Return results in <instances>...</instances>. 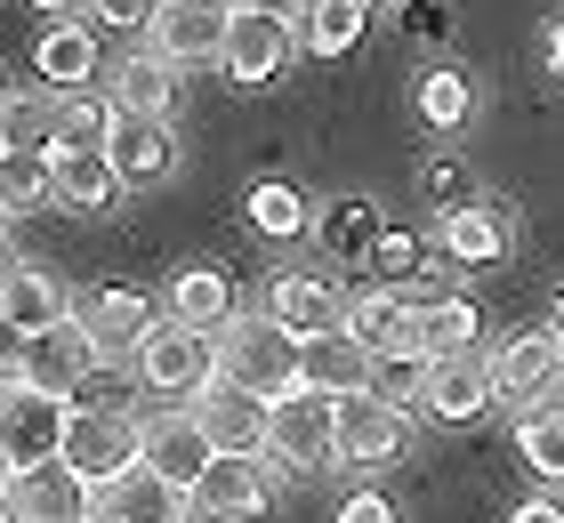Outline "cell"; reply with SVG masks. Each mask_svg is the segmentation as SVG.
Returning <instances> with one entry per match:
<instances>
[{
	"mask_svg": "<svg viewBox=\"0 0 564 523\" xmlns=\"http://www.w3.org/2000/svg\"><path fill=\"white\" fill-rule=\"evenodd\" d=\"M138 386L145 395H162V403H202L218 386V338H202V330H186V323H170V314H153V330L138 338Z\"/></svg>",
	"mask_w": 564,
	"mask_h": 523,
	"instance_id": "1",
	"label": "cell"
},
{
	"mask_svg": "<svg viewBox=\"0 0 564 523\" xmlns=\"http://www.w3.org/2000/svg\"><path fill=\"white\" fill-rule=\"evenodd\" d=\"M218 379L259 395V403H282L299 386V338H282L267 314H235L218 330Z\"/></svg>",
	"mask_w": 564,
	"mask_h": 523,
	"instance_id": "2",
	"label": "cell"
},
{
	"mask_svg": "<svg viewBox=\"0 0 564 523\" xmlns=\"http://www.w3.org/2000/svg\"><path fill=\"white\" fill-rule=\"evenodd\" d=\"M291 48H299V17L267 9V0H235V17H226V48H218V65L235 73L242 89H267L274 73L291 65Z\"/></svg>",
	"mask_w": 564,
	"mask_h": 523,
	"instance_id": "3",
	"label": "cell"
},
{
	"mask_svg": "<svg viewBox=\"0 0 564 523\" xmlns=\"http://www.w3.org/2000/svg\"><path fill=\"white\" fill-rule=\"evenodd\" d=\"M484 379H492L500 403L541 411L556 386H564V338H556V330H508L500 347L484 355Z\"/></svg>",
	"mask_w": 564,
	"mask_h": 523,
	"instance_id": "4",
	"label": "cell"
},
{
	"mask_svg": "<svg viewBox=\"0 0 564 523\" xmlns=\"http://www.w3.org/2000/svg\"><path fill=\"white\" fill-rule=\"evenodd\" d=\"M267 467H274V476H315V467H339V459H330V395L291 386L282 403H267Z\"/></svg>",
	"mask_w": 564,
	"mask_h": 523,
	"instance_id": "5",
	"label": "cell"
},
{
	"mask_svg": "<svg viewBox=\"0 0 564 523\" xmlns=\"http://www.w3.org/2000/svg\"><path fill=\"white\" fill-rule=\"evenodd\" d=\"M82 483H121L138 467V418L130 411H82V403H65V451H57Z\"/></svg>",
	"mask_w": 564,
	"mask_h": 523,
	"instance_id": "6",
	"label": "cell"
},
{
	"mask_svg": "<svg viewBox=\"0 0 564 523\" xmlns=\"http://www.w3.org/2000/svg\"><path fill=\"white\" fill-rule=\"evenodd\" d=\"M412 435V418L388 411L379 395H339L330 403V459L339 467H388Z\"/></svg>",
	"mask_w": 564,
	"mask_h": 523,
	"instance_id": "7",
	"label": "cell"
},
{
	"mask_svg": "<svg viewBox=\"0 0 564 523\" xmlns=\"http://www.w3.org/2000/svg\"><path fill=\"white\" fill-rule=\"evenodd\" d=\"M226 17H235V0H162L145 24V48L162 65H210L226 48Z\"/></svg>",
	"mask_w": 564,
	"mask_h": 523,
	"instance_id": "8",
	"label": "cell"
},
{
	"mask_svg": "<svg viewBox=\"0 0 564 523\" xmlns=\"http://www.w3.org/2000/svg\"><path fill=\"white\" fill-rule=\"evenodd\" d=\"M89 371H97V347L82 338V323H57V330H41V338H17V386H33V395L73 403Z\"/></svg>",
	"mask_w": 564,
	"mask_h": 523,
	"instance_id": "9",
	"label": "cell"
},
{
	"mask_svg": "<svg viewBox=\"0 0 564 523\" xmlns=\"http://www.w3.org/2000/svg\"><path fill=\"white\" fill-rule=\"evenodd\" d=\"M274 508V467L267 451H250V459H210L194 476V515H218V523H259Z\"/></svg>",
	"mask_w": 564,
	"mask_h": 523,
	"instance_id": "10",
	"label": "cell"
},
{
	"mask_svg": "<svg viewBox=\"0 0 564 523\" xmlns=\"http://www.w3.org/2000/svg\"><path fill=\"white\" fill-rule=\"evenodd\" d=\"M73 323H82V338L97 347V362H121V355H138V338L153 330V306L130 282H97L89 298H73Z\"/></svg>",
	"mask_w": 564,
	"mask_h": 523,
	"instance_id": "11",
	"label": "cell"
},
{
	"mask_svg": "<svg viewBox=\"0 0 564 523\" xmlns=\"http://www.w3.org/2000/svg\"><path fill=\"white\" fill-rule=\"evenodd\" d=\"M9 500H17V523H89L97 483H82L65 459H41V467H17L9 476Z\"/></svg>",
	"mask_w": 564,
	"mask_h": 523,
	"instance_id": "12",
	"label": "cell"
},
{
	"mask_svg": "<svg viewBox=\"0 0 564 523\" xmlns=\"http://www.w3.org/2000/svg\"><path fill=\"white\" fill-rule=\"evenodd\" d=\"M194 427H202V443H210V459H250V451H267V403L242 395V386H226V379L194 403Z\"/></svg>",
	"mask_w": 564,
	"mask_h": 523,
	"instance_id": "13",
	"label": "cell"
},
{
	"mask_svg": "<svg viewBox=\"0 0 564 523\" xmlns=\"http://www.w3.org/2000/svg\"><path fill=\"white\" fill-rule=\"evenodd\" d=\"M267 323L282 330V338H323V330H339V282H323V274H306V266H291V274H274L267 282Z\"/></svg>",
	"mask_w": 564,
	"mask_h": 523,
	"instance_id": "14",
	"label": "cell"
},
{
	"mask_svg": "<svg viewBox=\"0 0 564 523\" xmlns=\"http://www.w3.org/2000/svg\"><path fill=\"white\" fill-rule=\"evenodd\" d=\"M420 411L444 418V427H476L492 411V379H484V355H435L420 379Z\"/></svg>",
	"mask_w": 564,
	"mask_h": 523,
	"instance_id": "15",
	"label": "cell"
},
{
	"mask_svg": "<svg viewBox=\"0 0 564 523\" xmlns=\"http://www.w3.org/2000/svg\"><path fill=\"white\" fill-rule=\"evenodd\" d=\"M106 162H113L121 186H162V177L177 170V129L153 121V113H113Z\"/></svg>",
	"mask_w": 564,
	"mask_h": 523,
	"instance_id": "16",
	"label": "cell"
},
{
	"mask_svg": "<svg viewBox=\"0 0 564 523\" xmlns=\"http://www.w3.org/2000/svg\"><path fill=\"white\" fill-rule=\"evenodd\" d=\"M97 523H194V491L153 467H130L121 483L97 491Z\"/></svg>",
	"mask_w": 564,
	"mask_h": 523,
	"instance_id": "17",
	"label": "cell"
},
{
	"mask_svg": "<svg viewBox=\"0 0 564 523\" xmlns=\"http://www.w3.org/2000/svg\"><path fill=\"white\" fill-rule=\"evenodd\" d=\"M0 443H9L17 467H41L65 451V403L57 395H33V386H9L0 395Z\"/></svg>",
	"mask_w": 564,
	"mask_h": 523,
	"instance_id": "18",
	"label": "cell"
},
{
	"mask_svg": "<svg viewBox=\"0 0 564 523\" xmlns=\"http://www.w3.org/2000/svg\"><path fill=\"white\" fill-rule=\"evenodd\" d=\"M138 467H153V476H170V483L194 491V476L210 467V443H202L194 411H153V418H138Z\"/></svg>",
	"mask_w": 564,
	"mask_h": 523,
	"instance_id": "19",
	"label": "cell"
},
{
	"mask_svg": "<svg viewBox=\"0 0 564 523\" xmlns=\"http://www.w3.org/2000/svg\"><path fill=\"white\" fill-rule=\"evenodd\" d=\"M476 306L468 298H452V291H435V298H412L403 306V355H420V362H435V355H468L476 347Z\"/></svg>",
	"mask_w": 564,
	"mask_h": 523,
	"instance_id": "20",
	"label": "cell"
},
{
	"mask_svg": "<svg viewBox=\"0 0 564 523\" xmlns=\"http://www.w3.org/2000/svg\"><path fill=\"white\" fill-rule=\"evenodd\" d=\"M57 323H73V291L48 266H17L9 291H0V330H9V338H41Z\"/></svg>",
	"mask_w": 564,
	"mask_h": 523,
	"instance_id": "21",
	"label": "cell"
},
{
	"mask_svg": "<svg viewBox=\"0 0 564 523\" xmlns=\"http://www.w3.org/2000/svg\"><path fill=\"white\" fill-rule=\"evenodd\" d=\"M364 379H371V355L355 347L347 330H323V338H306L299 347V386H315V395H364Z\"/></svg>",
	"mask_w": 564,
	"mask_h": 523,
	"instance_id": "22",
	"label": "cell"
},
{
	"mask_svg": "<svg viewBox=\"0 0 564 523\" xmlns=\"http://www.w3.org/2000/svg\"><path fill=\"white\" fill-rule=\"evenodd\" d=\"M403 306H412V298H395L388 282H371V291H339V330L364 355H388V347H403Z\"/></svg>",
	"mask_w": 564,
	"mask_h": 523,
	"instance_id": "23",
	"label": "cell"
},
{
	"mask_svg": "<svg viewBox=\"0 0 564 523\" xmlns=\"http://www.w3.org/2000/svg\"><path fill=\"white\" fill-rule=\"evenodd\" d=\"M170 323L218 338L226 323H235V291H226V274H218V266H186V274L170 282Z\"/></svg>",
	"mask_w": 564,
	"mask_h": 523,
	"instance_id": "24",
	"label": "cell"
},
{
	"mask_svg": "<svg viewBox=\"0 0 564 523\" xmlns=\"http://www.w3.org/2000/svg\"><path fill=\"white\" fill-rule=\"evenodd\" d=\"M33 65H41V81H48V89H65V97H73V89H82L89 73H97V33H89V24H73V17H57V24L41 33Z\"/></svg>",
	"mask_w": 564,
	"mask_h": 523,
	"instance_id": "25",
	"label": "cell"
},
{
	"mask_svg": "<svg viewBox=\"0 0 564 523\" xmlns=\"http://www.w3.org/2000/svg\"><path fill=\"white\" fill-rule=\"evenodd\" d=\"M170 97H177V65H162L153 48H138V57L113 65V113H153V121H170Z\"/></svg>",
	"mask_w": 564,
	"mask_h": 523,
	"instance_id": "26",
	"label": "cell"
},
{
	"mask_svg": "<svg viewBox=\"0 0 564 523\" xmlns=\"http://www.w3.org/2000/svg\"><path fill=\"white\" fill-rule=\"evenodd\" d=\"M299 48H315V57H347L355 41H364L371 24V0H299Z\"/></svg>",
	"mask_w": 564,
	"mask_h": 523,
	"instance_id": "27",
	"label": "cell"
},
{
	"mask_svg": "<svg viewBox=\"0 0 564 523\" xmlns=\"http://www.w3.org/2000/svg\"><path fill=\"white\" fill-rule=\"evenodd\" d=\"M508 242H517V226L500 209H452L444 218V250L459 266H492V258H508Z\"/></svg>",
	"mask_w": 564,
	"mask_h": 523,
	"instance_id": "28",
	"label": "cell"
},
{
	"mask_svg": "<svg viewBox=\"0 0 564 523\" xmlns=\"http://www.w3.org/2000/svg\"><path fill=\"white\" fill-rule=\"evenodd\" d=\"M48 177H57V201L65 209H106L121 194V177L106 153H48Z\"/></svg>",
	"mask_w": 564,
	"mask_h": 523,
	"instance_id": "29",
	"label": "cell"
},
{
	"mask_svg": "<svg viewBox=\"0 0 564 523\" xmlns=\"http://www.w3.org/2000/svg\"><path fill=\"white\" fill-rule=\"evenodd\" d=\"M113 138V97H57V138H48V153H106Z\"/></svg>",
	"mask_w": 564,
	"mask_h": 523,
	"instance_id": "30",
	"label": "cell"
},
{
	"mask_svg": "<svg viewBox=\"0 0 564 523\" xmlns=\"http://www.w3.org/2000/svg\"><path fill=\"white\" fill-rule=\"evenodd\" d=\"M242 209H250V226H259L267 242H299V233L315 226V209H306V194H299V186H282V177H259Z\"/></svg>",
	"mask_w": 564,
	"mask_h": 523,
	"instance_id": "31",
	"label": "cell"
},
{
	"mask_svg": "<svg viewBox=\"0 0 564 523\" xmlns=\"http://www.w3.org/2000/svg\"><path fill=\"white\" fill-rule=\"evenodd\" d=\"M57 201V177H48V153H0V209L9 218H33V209Z\"/></svg>",
	"mask_w": 564,
	"mask_h": 523,
	"instance_id": "32",
	"label": "cell"
},
{
	"mask_svg": "<svg viewBox=\"0 0 564 523\" xmlns=\"http://www.w3.org/2000/svg\"><path fill=\"white\" fill-rule=\"evenodd\" d=\"M57 138V97H9L0 105V153H48Z\"/></svg>",
	"mask_w": 564,
	"mask_h": 523,
	"instance_id": "33",
	"label": "cell"
},
{
	"mask_svg": "<svg viewBox=\"0 0 564 523\" xmlns=\"http://www.w3.org/2000/svg\"><path fill=\"white\" fill-rule=\"evenodd\" d=\"M517 451H524L532 476L564 483V411H556V403H541V411H524V418H517Z\"/></svg>",
	"mask_w": 564,
	"mask_h": 523,
	"instance_id": "34",
	"label": "cell"
},
{
	"mask_svg": "<svg viewBox=\"0 0 564 523\" xmlns=\"http://www.w3.org/2000/svg\"><path fill=\"white\" fill-rule=\"evenodd\" d=\"M420 379H427V362H420V355H403V347H388V355H371L364 395H379L388 411H403V418H412V411H420Z\"/></svg>",
	"mask_w": 564,
	"mask_h": 523,
	"instance_id": "35",
	"label": "cell"
},
{
	"mask_svg": "<svg viewBox=\"0 0 564 523\" xmlns=\"http://www.w3.org/2000/svg\"><path fill=\"white\" fill-rule=\"evenodd\" d=\"M315 233H323V250H330V258H371V250H379V218H371V201H339Z\"/></svg>",
	"mask_w": 564,
	"mask_h": 523,
	"instance_id": "36",
	"label": "cell"
},
{
	"mask_svg": "<svg viewBox=\"0 0 564 523\" xmlns=\"http://www.w3.org/2000/svg\"><path fill=\"white\" fill-rule=\"evenodd\" d=\"M468 105H476V89H468V73L435 65L427 81H420V113H427L435 129H459V121H468Z\"/></svg>",
	"mask_w": 564,
	"mask_h": 523,
	"instance_id": "37",
	"label": "cell"
},
{
	"mask_svg": "<svg viewBox=\"0 0 564 523\" xmlns=\"http://www.w3.org/2000/svg\"><path fill=\"white\" fill-rule=\"evenodd\" d=\"M153 9H162V0H89V17H97V24H113V33H145Z\"/></svg>",
	"mask_w": 564,
	"mask_h": 523,
	"instance_id": "38",
	"label": "cell"
},
{
	"mask_svg": "<svg viewBox=\"0 0 564 523\" xmlns=\"http://www.w3.org/2000/svg\"><path fill=\"white\" fill-rule=\"evenodd\" d=\"M339 523H395V508H388V491H347Z\"/></svg>",
	"mask_w": 564,
	"mask_h": 523,
	"instance_id": "39",
	"label": "cell"
},
{
	"mask_svg": "<svg viewBox=\"0 0 564 523\" xmlns=\"http://www.w3.org/2000/svg\"><path fill=\"white\" fill-rule=\"evenodd\" d=\"M371 258H379L388 274H403V266H412L420 250H412V233H379V250H371Z\"/></svg>",
	"mask_w": 564,
	"mask_h": 523,
	"instance_id": "40",
	"label": "cell"
},
{
	"mask_svg": "<svg viewBox=\"0 0 564 523\" xmlns=\"http://www.w3.org/2000/svg\"><path fill=\"white\" fill-rule=\"evenodd\" d=\"M508 523H564V500H524Z\"/></svg>",
	"mask_w": 564,
	"mask_h": 523,
	"instance_id": "41",
	"label": "cell"
},
{
	"mask_svg": "<svg viewBox=\"0 0 564 523\" xmlns=\"http://www.w3.org/2000/svg\"><path fill=\"white\" fill-rule=\"evenodd\" d=\"M33 9H41V17H82L89 0H33Z\"/></svg>",
	"mask_w": 564,
	"mask_h": 523,
	"instance_id": "42",
	"label": "cell"
},
{
	"mask_svg": "<svg viewBox=\"0 0 564 523\" xmlns=\"http://www.w3.org/2000/svg\"><path fill=\"white\" fill-rule=\"evenodd\" d=\"M549 73H564V17L549 24Z\"/></svg>",
	"mask_w": 564,
	"mask_h": 523,
	"instance_id": "43",
	"label": "cell"
},
{
	"mask_svg": "<svg viewBox=\"0 0 564 523\" xmlns=\"http://www.w3.org/2000/svg\"><path fill=\"white\" fill-rule=\"evenodd\" d=\"M9 476H17V459H9V443H0V491H9Z\"/></svg>",
	"mask_w": 564,
	"mask_h": 523,
	"instance_id": "44",
	"label": "cell"
},
{
	"mask_svg": "<svg viewBox=\"0 0 564 523\" xmlns=\"http://www.w3.org/2000/svg\"><path fill=\"white\" fill-rule=\"evenodd\" d=\"M9 274H17V258H9V242H0V291H9Z\"/></svg>",
	"mask_w": 564,
	"mask_h": 523,
	"instance_id": "45",
	"label": "cell"
},
{
	"mask_svg": "<svg viewBox=\"0 0 564 523\" xmlns=\"http://www.w3.org/2000/svg\"><path fill=\"white\" fill-rule=\"evenodd\" d=\"M0 523H17V500H9V491H0Z\"/></svg>",
	"mask_w": 564,
	"mask_h": 523,
	"instance_id": "46",
	"label": "cell"
},
{
	"mask_svg": "<svg viewBox=\"0 0 564 523\" xmlns=\"http://www.w3.org/2000/svg\"><path fill=\"white\" fill-rule=\"evenodd\" d=\"M549 330H556V338H564V291H556V323H549Z\"/></svg>",
	"mask_w": 564,
	"mask_h": 523,
	"instance_id": "47",
	"label": "cell"
},
{
	"mask_svg": "<svg viewBox=\"0 0 564 523\" xmlns=\"http://www.w3.org/2000/svg\"><path fill=\"white\" fill-rule=\"evenodd\" d=\"M9 97H17V89H9V73H0V105H9Z\"/></svg>",
	"mask_w": 564,
	"mask_h": 523,
	"instance_id": "48",
	"label": "cell"
},
{
	"mask_svg": "<svg viewBox=\"0 0 564 523\" xmlns=\"http://www.w3.org/2000/svg\"><path fill=\"white\" fill-rule=\"evenodd\" d=\"M0 233H9V209H0Z\"/></svg>",
	"mask_w": 564,
	"mask_h": 523,
	"instance_id": "49",
	"label": "cell"
},
{
	"mask_svg": "<svg viewBox=\"0 0 564 523\" xmlns=\"http://www.w3.org/2000/svg\"><path fill=\"white\" fill-rule=\"evenodd\" d=\"M0 338H9V330H0Z\"/></svg>",
	"mask_w": 564,
	"mask_h": 523,
	"instance_id": "50",
	"label": "cell"
},
{
	"mask_svg": "<svg viewBox=\"0 0 564 523\" xmlns=\"http://www.w3.org/2000/svg\"><path fill=\"white\" fill-rule=\"evenodd\" d=\"M89 523H97V515H89Z\"/></svg>",
	"mask_w": 564,
	"mask_h": 523,
	"instance_id": "51",
	"label": "cell"
}]
</instances>
